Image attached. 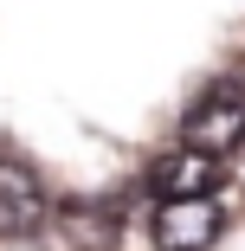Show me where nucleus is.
I'll list each match as a JSON object with an SVG mask.
<instances>
[{"instance_id":"4","label":"nucleus","mask_w":245,"mask_h":251,"mask_svg":"<svg viewBox=\"0 0 245 251\" xmlns=\"http://www.w3.org/2000/svg\"><path fill=\"white\" fill-rule=\"evenodd\" d=\"M149 187L155 200H181V193H219V155H207V148H174V155H162L149 168Z\"/></svg>"},{"instance_id":"1","label":"nucleus","mask_w":245,"mask_h":251,"mask_svg":"<svg viewBox=\"0 0 245 251\" xmlns=\"http://www.w3.org/2000/svg\"><path fill=\"white\" fill-rule=\"evenodd\" d=\"M181 142L207 148V155H232L245 142V84H213L200 103L181 116Z\"/></svg>"},{"instance_id":"5","label":"nucleus","mask_w":245,"mask_h":251,"mask_svg":"<svg viewBox=\"0 0 245 251\" xmlns=\"http://www.w3.org/2000/svg\"><path fill=\"white\" fill-rule=\"evenodd\" d=\"M58 219H65V232H71L84 251H104V245L116 238V213L90 206V200H71V206H58Z\"/></svg>"},{"instance_id":"2","label":"nucleus","mask_w":245,"mask_h":251,"mask_svg":"<svg viewBox=\"0 0 245 251\" xmlns=\"http://www.w3.org/2000/svg\"><path fill=\"white\" fill-rule=\"evenodd\" d=\"M155 251H207L219 232H226V206L213 193H181V200H162L155 206Z\"/></svg>"},{"instance_id":"3","label":"nucleus","mask_w":245,"mask_h":251,"mask_svg":"<svg viewBox=\"0 0 245 251\" xmlns=\"http://www.w3.org/2000/svg\"><path fill=\"white\" fill-rule=\"evenodd\" d=\"M45 213H52V200H45L39 174L20 168V161H0V238H26V232H39Z\"/></svg>"}]
</instances>
